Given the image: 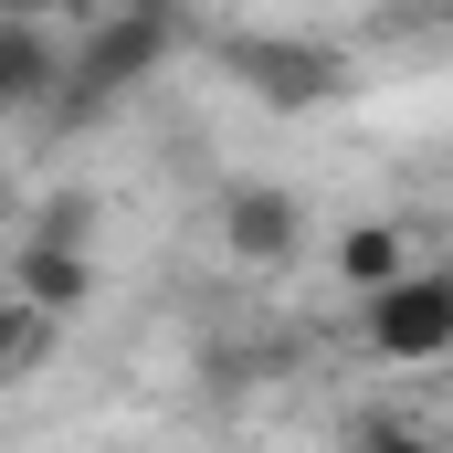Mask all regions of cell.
I'll return each instance as SVG.
<instances>
[{
  "instance_id": "1",
  "label": "cell",
  "mask_w": 453,
  "mask_h": 453,
  "mask_svg": "<svg viewBox=\"0 0 453 453\" xmlns=\"http://www.w3.org/2000/svg\"><path fill=\"white\" fill-rule=\"evenodd\" d=\"M169 42H180V11H169V0H116V11H96V21L74 32V64H64L42 127H96L116 96H137V85L169 64Z\"/></svg>"
},
{
  "instance_id": "2",
  "label": "cell",
  "mask_w": 453,
  "mask_h": 453,
  "mask_svg": "<svg viewBox=\"0 0 453 453\" xmlns=\"http://www.w3.org/2000/svg\"><path fill=\"white\" fill-rule=\"evenodd\" d=\"M222 74L274 116H317L348 96V53L317 32H222Z\"/></svg>"
},
{
  "instance_id": "3",
  "label": "cell",
  "mask_w": 453,
  "mask_h": 453,
  "mask_svg": "<svg viewBox=\"0 0 453 453\" xmlns=\"http://www.w3.org/2000/svg\"><path fill=\"white\" fill-rule=\"evenodd\" d=\"M358 338L390 369H422V358H453V264H401L380 296H358Z\"/></svg>"
},
{
  "instance_id": "4",
  "label": "cell",
  "mask_w": 453,
  "mask_h": 453,
  "mask_svg": "<svg viewBox=\"0 0 453 453\" xmlns=\"http://www.w3.org/2000/svg\"><path fill=\"white\" fill-rule=\"evenodd\" d=\"M211 232H222V253H232V264H253V274H285V264L306 253V201H296L285 180H222Z\"/></svg>"
},
{
  "instance_id": "5",
  "label": "cell",
  "mask_w": 453,
  "mask_h": 453,
  "mask_svg": "<svg viewBox=\"0 0 453 453\" xmlns=\"http://www.w3.org/2000/svg\"><path fill=\"white\" fill-rule=\"evenodd\" d=\"M11 285H21L42 317H85V306H96V242L21 232V253H11Z\"/></svg>"
},
{
  "instance_id": "6",
  "label": "cell",
  "mask_w": 453,
  "mask_h": 453,
  "mask_svg": "<svg viewBox=\"0 0 453 453\" xmlns=\"http://www.w3.org/2000/svg\"><path fill=\"white\" fill-rule=\"evenodd\" d=\"M401 264H411V242H401L390 222H358V232H338V285H348V296H380V285H390Z\"/></svg>"
},
{
  "instance_id": "7",
  "label": "cell",
  "mask_w": 453,
  "mask_h": 453,
  "mask_svg": "<svg viewBox=\"0 0 453 453\" xmlns=\"http://www.w3.org/2000/svg\"><path fill=\"white\" fill-rule=\"evenodd\" d=\"M32 232H64V242H96V190H53V201L32 211Z\"/></svg>"
},
{
  "instance_id": "8",
  "label": "cell",
  "mask_w": 453,
  "mask_h": 453,
  "mask_svg": "<svg viewBox=\"0 0 453 453\" xmlns=\"http://www.w3.org/2000/svg\"><path fill=\"white\" fill-rule=\"evenodd\" d=\"M0 11H21V21H53V32H64V21H96L106 0H0Z\"/></svg>"
},
{
  "instance_id": "9",
  "label": "cell",
  "mask_w": 453,
  "mask_h": 453,
  "mask_svg": "<svg viewBox=\"0 0 453 453\" xmlns=\"http://www.w3.org/2000/svg\"><path fill=\"white\" fill-rule=\"evenodd\" d=\"M348 433H358V443H422V422H401V411H358Z\"/></svg>"
}]
</instances>
